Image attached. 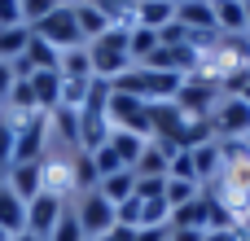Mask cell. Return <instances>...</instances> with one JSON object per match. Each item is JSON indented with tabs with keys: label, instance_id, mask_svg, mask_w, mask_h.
Listing matches in <instances>:
<instances>
[{
	"label": "cell",
	"instance_id": "obj_1",
	"mask_svg": "<svg viewBox=\"0 0 250 241\" xmlns=\"http://www.w3.org/2000/svg\"><path fill=\"white\" fill-rule=\"evenodd\" d=\"M127 31L132 26H110L101 40H92L88 44V57H92V75L97 79H119V75H127L132 70V53H127Z\"/></svg>",
	"mask_w": 250,
	"mask_h": 241
},
{
	"label": "cell",
	"instance_id": "obj_2",
	"mask_svg": "<svg viewBox=\"0 0 250 241\" xmlns=\"http://www.w3.org/2000/svg\"><path fill=\"white\" fill-rule=\"evenodd\" d=\"M9 123H13V162H40L44 149H48V114L44 110L9 114Z\"/></svg>",
	"mask_w": 250,
	"mask_h": 241
},
{
	"label": "cell",
	"instance_id": "obj_3",
	"mask_svg": "<svg viewBox=\"0 0 250 241\" xmlns=\"http://www.w3.org/2000/svg\"><path fill=\"white\" fill-rule=\"evenodd\" d=\"M105 114H110V127H114V132H132V136H141V141L154 136V127H149V105H145L141 97L114 92L110 105H105Z\"/></svg>",
	"mask_w": 250,
	"mask_h": 241
},
{
	"label": "cell",
	"instance_id": "obj_4",
	"mask_svg": "<svg viewBox=\"0 0 250 241\" xmlns=\"http://www.w3.org/2000/svg\"><path fill=\"white\" fill-rule=\"evenodd\" d=\"M31 35H40L44 44H53L57 53H66V48H79V44H83V35H79V22H75V9H70V4L53 9L44 22H35V26H31Z\"/></svg>",
	"mask_w": 250,
	"mask_h": 241
},
{
	"label": "cell",
	"instance_id": "obj_5",
	"mask_svg": "<svg viewBox=\"0 0 250 241\" xmlns=\"http://www.w3.org/2000/svg\"><path fill=\"white\" fill-rule=\"evenodd\" d=\"M40 176H44V193H57V198H75V154L48 145L44 158H40Z\"/></svg>",
	"mask_w": 250,
	"mask_h": 241
},
{
	"label": "cell",
	"instance_id": "obj_6",
	"mask_svg": "<svg viewBox=\"0 0 250 241\" xmlns=\"http://www.w3.org/2000/svg\"><path fill=\"white\" fill-rule=\"evenodd\" d=\"M70 211H75V220H79V228H83V237H88V241L105 237V233H110V228L119 224L114 206H110V202H105V198H101L97 189H92V193H83V198H79V202H75Z\"/></svg>",
	"mask_w": 250,
	"mask_h": 241
},
{
	"label": "cell",
	"instance_id": "obj_7",
	"mask_svg": "<svg viewBox=\"0 0 250 241\" xmlns=\"http://www.w3.org/2000/svg\"><path fill=\"white\" fill-rule=\"evenodd\" d=\"M211 132H215V141H246L250 136V105L242 97H220V105L211 114Z\"/></svg>",
	"mask_w": 250,
	"mask_h": 241
},
{
	"label": "cell",
	"instance_id": "obj_8",
	"mask_svg": "<svg viewBox=\"0 0 250 241\" xmlns=\"http://www.w3.org/2000/svg\"><path fill=\"white\" fill-rule=\"evenodd\" d=\"M66 198H57V193H40V198H31L26 202V233L40 241L53 237V228H57V220L66 215Z\"/></svg>",
	"mask_w": 250,
	"mask_h": 241
},
{
	"label": "cell",
	"instance_id": "obj_9",
	"mask_svg": "<svg viewBox=\"0 0 250 241\" xmlns=\"http://www.w3.org/2000/svg\"><path fill=\"white\" fill-rule=\"evenodd\" d=\"M176 105H180L185 114H193V119H211L215 105H220V88H215L211 79L189 75V79L180 83V92H176Z\"/></svg>",
	"mask_w": 250,
	"mask_h": 241
},
{
	"label": "cell",
	"instance_id": "obj_10",
	"mask_svg": "<svg viewBox=\"0 0 250 241\" xmlns=\"http://www.w3.org/2000/svg\"><path fill=\"white\" fill-rule=\"evenodd\" d=\"M110 136H114V127H110V114L105 110H79V149L83 154L105 149Z\"/></svg>",
	"mask_w": 250,
	"mask_h": 241
},
{
	"label": "cell",
	"instance_id": "obj_11",
	"mask_svg": "<svg viewBox=\"0 0 250 241\" xmlns=\"http://www.w3.org/2000/svg\"><path fill=\"white\" fill-rule=\"evenodd\" d=\"M48 145H57L66 154H83L79 149V110H53L48 114Z\"/></svg>",
	"mask_w": 250,
	"mask_h": 241
},
{
	"label": "cell",
	"instance_id": "obj_12",
	"mask_svg": "<svg viewBox=\"0 0 250 241\" xmlns=\"http://www.w3.org/2000/svg\"><path fill=\"white\" fill-rule=\"evenodd\" d=\"M171 158H176L171 145H163V141H145V149H141V158H136V180H167Z\"/></svg>",
	"mask_w": 250,
	"mask_h": 241
},
{
	"label": "cell",
	"instance_id": "obj_13",
	"mask_svg": "<svg viewBox=\"0 0 250 241\" xmlns=\"http://www.w3.org/2000/svg\"><path fill=\"white\" fill-rule=\"evenodd\" d=\"M4 189H9V193H18L22 202L40 198V193H44V176H40V162H13V167L4 171Z\"/></svg>",
	"mask_w": 250,
	"mask_h": 241
},
{
	"label": "cell",
	"instance_id": "obj_14",
	"mask_svg": "<svg viewBox=\"0 0 250 241\" xmlns=\"http://www.w3.org/2000/svg\"><path fill=\"white\" fill-rule=\"evenodd\" d=\"M211 13H215V31L220 35H250L246 0H211Z\"/></svg>",
	"mask_w": 250,
	"mask_h": 241
},
{
	"label": "cell",
	"instance_id": "obj_15",
	"mask_svg": "<svg viewBox=\"0 0 250 241\" xmlns=\"http://www.w3.org/2000/svg\"><path fill=\"white\" fill-rule=\"evenodd\" d=\"M31 92H35V110L53 114L62 105V70H35L31 75Z\"/></svg>",
	"mask_w": 250,
	"mask_h": 241
},
{
	"label": "cell",
	"instance_id": "obj_16",
	"mask_svg": "<svg viewBox=\"0 0 250 241\" xmlns=\"http://www.w3.org/2000/svg\"><path fill=\"white\" fill-rule=\"evenodd\" d=\"M176 22L193 35H211L215 31V13H211V0H193V4H176Z\"/></svg>",
	"mask_w": 250,
	"mask_h": 241
},
{
	"label": "cell",
	"instance_id": "obj_17",
	"mask_svg": "<svg viewBox=\"0 0 250 241\" xmlns=\"http://www.w3.org/2000/svg\"><path fill=\"white\" fill-rule=\"evenodd\" d=\"M176 22V0H136V26L163 31Z\"/></svg>",
	"mask_w": 250,
	"mask_h": 241
},
{
	"label": "cell",
	"instance_id": "obj_18",
	"mask_svg": "<svg viewBox=\"0 0 250 241\" xmlns=\"http://www.w3.org/2000/svg\"><path fill=\"white\" fill-rule=\"evenodd\" d=\"M0 233H9V237L26 233V202L18 193H9L4 180H0Z\"/></svg>",
	"mask_w": 250,
	"mask_h": 241
},
{
	"label": "cell",
	"instance_id": "obj_19",
	"mask_svg": "<svg viewBox=\"0 0 250 241\" xmlns=\"http://www.w3.org/2000/svg\"><path fill=\"white\" fill-rule=\"evenodd\" d=\"M189 154H193V176H198V184H211V180L224 171L220 141H207V145H198V149H189Z\"/></svg>",
	"mask_w": 250,
	"mask_h": 241
},
{
	"label": "cell",
	"instance_id": "obj_20",
	"mask_svg": "<svg viewBox=\"0 0 250 241\" xmlns=\"http://www.w3.org/2000/svg\"><path fill=\"white\" fill-rule=\"evenodd\" d=\"M70 9H75V22H79V35H83V44H92V40H101V35L110 31L105 13H101L92 0H83V4H70Z\"/></svg>",
	"mask_w": 250,
	"mask_h": 241
},
{
	"label": "cell",
	"instance_id": "obj_21",
	"mask_svg": "<svg viewBox=\"0 0 250 241\" xmlns=\"http://www.w3.org/2000/svg\"><path fill=\"white\" fill-rule=\"evenodd\" d=\"M97 193H101L110 206H123V202L136 193V171H114V176H105V180L97 184Z\"/></svg>",
	"mask_w": 250,
	"mask_h": 241
},
{
	"label": "cell",
	"instance_id": "obj_22",
	"mask_svg": "<svg viewBox=\"0 0 250 241\" xmlns=\"http://www.w3.org/2000/svg\"><path fill=\"white\" fill-rule=\"evenodd\" d=\"M158 31H145V26H132L127 31V53H132V66H145L154 53H158Z\"/></svg>",
	"mask_w": 250,
	"mask_h": 241
},
{
	"label": "cell",
	"instance_id": "obj_23",
	"mask_svg": "<svg viewBox=\"0 0 250 241\" xmlns=\"http://www.w3.org/2000/svg\"><path fill=\"white\" fill-rule=\"evenodd\" d=\"M110 149H114V158H119L127 171H136V158H141L145 141H141V136H132V132H114V136H110Z\"/></svg>",
	"mask_w": 250,
	"mask_h": 241
},
{
	"label": "cell",
	"instance_id": "obj_24",
	"mask_svg": "<svg viewBox=\"0 0 250 241\" xmlns=\"http://www.w3.org/2000/svg\"><path fill=\"white\" fill-rule=\"evenodd\" d=\"M31 44V26H4L0 31V61H18Z\"/></svg>",
	"mask_w": 250,
	"mask_h": 241
},
{
	"label": "cell",
	"instance_id": "obj_25",
	"mask_svg": "<svg viewBox=\"0 0 250 241\" xmlns=\"http://www.w3.org/2000/svg\"><path fill=\"white\" fill-rule=\"evenodd\" d=\"M62 75H66V79H92L88 44H79V48H66V53H62Z\"/></svg>",
	"mask_w": 250,
	"mask_h": 241
},
{
	"label": "cell",
	"instance_id": "obj_26",
	"mask_svg": "<svg viewBox=\"0 0 250 241\" xmlns=\"http://www.w3.org/2000/svg\"><path fill=\"white\" fill-rule=\"evenodd\" d=\"M110 26H136V0H92Z\"/></svg>",
	"mask_w": 250,
	"mask_h": 241
},
{
	"label": "cell",
	"instance_id": "obj_27",
	"mask_svg": "<svg viewBox=\"0 0 250 241\" xmlns=\"http://www.w3.org/2000/svg\"><path fill=\"white\" fill-rule=\"evenodd\" d=\"M97 167H92V154H75V198H83V193H92L97 189Z\"/></svg>",
	"mask_w": 250,
	"mask_h": 241
},
{
	"label": "cell",
	"instance_id": "obj_28",
	"mask_svg": "<svg viewBox=\"0 0 250 241\" xmlns=\"http://www.w3.org/2000/svg\"><path fill=\"white\" fill-rule=\"evenodd\" d=\"M198 193H202V184H193V180H167V189H163V198H167L171 211L185 206V202H193Z\"/></svg>",
	"mask_w": 250,
	"mask_h": 241
},
{
	"label": "cell",
	"instance_id": "obj_29",
	"mask_svg": "<svg viewBox=\"0 0 250 241\" xmlns=\"http://www.w3.org/2000/svg\"><path fill=\"white\" fill-rule=\"evenodd\" d=\"M53 9H62V0H22V22L35 26V22H44Z\"/></svg>",
	"mask_w": 250,
	"mask_h": 241
},
{
	"label": "cell",
	"instance_id": "obj_30",
	"mask_svg": "<svg viewBox=\"0 0 250 241\" xmlns=\"http://www.w3.org/2000/svg\"><path fill=\"white\" fill-rule=\"evenodd\" d=\"M13 167V123H9V114L0 110V176Z\"/></svg>",
	"mask_w": 250,
	"mask_h": 241
},
{
	"label": "cell",
	"instance_id": "obj_31",
	"mask_svg": "<svg viewBox=\"0 0 250 241\" xmlns=\"http://www.w3.org/2000/svg\"><path fill=\"white\" fill-rule=\"evenodd\" d=\"M48 241H88L83 237V228H79V220H75V211L66 206V215L57 220V228H53V237Z\"/></svg>",
	"mask_w": 250,
	"mask_h": 241
},
{
	"label": "cell",
	"instance_id": "obj_32",
	"mask_svg": "<svg viewBox=\"0 0 250 241\" xmlns=\"http://www.w3.org/2000/svg\"><path fill=\"white\" fill-rule=\"evenodd\" d=\"M92 167H97V176H101V180H105V176H114V171H127V167L114 158V149H110V145L92 154ZM101 180H97V184H101Z\"/></svg>",
	"mask_w": 250,
	"mask_h": 241
},
{
	"label": "cell",
	"instance_id": "obj_33",
	"mask_svg": "<svg viewBox=\"0 0 250 241\" xmlns=\"http://www.w3.org/2000/svg\"><path fill=\"white\" fill-rule=\"evenodd\" d=\"M167 180H193V184H198V176H193V154H189V149H176Z\"/></svg>",
	"mask_w": 250,
	"mask_h": 241
},
{
	"label": "cell",
	"instance_id": "obj_34",
	"mask_svg": "<svg viewBox=\"0 0 250 241\" xmlns=\"http://www.w3.org/2000/svg\"><path fill=\"white\" fill-rule=\"evenodd\" d=\"M4 26H26L22 22V0H0V31Z\"/></svg>",
	"mask_w": 250,
	"mask_h": 241
},
{
	"label": "cell",
	"instance_id": "obj_35",
	"mask_svg": "<svg viewBox=\"0 0 250 241\" xmlns=\"http://www.w3.org/2000/svg\"><path fill=\"white\" fill-rule=\"evenodd\" d=\"M18 75H13V61H0V110L9 105V92H13Z\"/></svg>",
	"mask_w": 250,
	"mask_h": 241
},
{
	"label": "cell",
	"instance_id": "obj_36",
	"mask_svg": "<svg viewBox=\"0 0 250 241\" xmlns=\"http://www.w3.org/2000/svg\"><path fill=\"white\" fill-rule=\"evenodd\" d=\"M163 189H167V180H136V198H141V202L163 198Z\"/></svg>",
	"mask_w": 250,
	"mask_h": 241
},
{
	"label": "cell",
	"instance_id": "obj_37",
	"mask_svg": "<svg viewBox=\"0 0 250 241\" xmlns=\"http://www.w3.org/2000/svg\"><path fill=\"white\" fill-rule=\"evenodd\" d=\"M136 241H171V224H163V228H136Z\"/></svg>",
	"mask_w": 250,
	"mask_h": 241
},
{
	"label": "cell",
	"instance_id": "obj_38",
	"mask_svg": "<svg viewBox=\"0 0 250 241\" xmlns=\"http://www.w3.org/2000/svg\"><path fill=\"white\" fill-rule=\"evenodd\" d=\"M97 241H136V228H123V224H114L105 237H97Z\"/></svg>",
	"mask_w": 250,
	"mask_h": 241
},
{
	"label": "cell",
	"instance_id": "obj_39",
	"mask_svg": "<svg viewBox=\"0 0 250 241\" xmlns=\"http://www.w3.org/2000/svg\"><path fill=\"white\" fill-rule=\"evenodd\" d=\"M207 233H198V228H171V241H202Z\"/></svg>",
	"mask_w": 250,
	"mask_h": 241
},
{
	"label": "cell",
	"instance_id": "obj_40",
	"mask_svg": "<svg viewBox=\"0 0 250 241\" xmlns=\"http://www.w3.org/2000/svg\"><path fill=\"white\" fill-rule=\"evenodd\" d=\"M242 237V228H224V233H207L202 241H237Z\"/></svg>",
	"mask_w": 250,
	"mask_h": 241
},
{
	"label": "cell",
	"instance_id": "obj_41",
	"mask_svg": "<svg viewBox=\"0 0 250 241\" xmlns=\"http://www.w3.org/2000/svg\"><path fill=\"white\" fill-rule=\"evenodd\" d=\"M13 241H40V237H31V233H18V237H13Z\"/></svg>",
	"mask_w": 250,
	"mask_h": 241
},
{
	"label": "cell",
	"instance_id": "obj_42",
	"mask_svg": "<svg viewBox=\"0 0 250 241\" xmlns=\"http://www.w3.org/2000/svg\"><path fill=\"white\" fill-rule=\"evenodd\" d=\"M242 101H246V105H250V83H246V88H242Z\"/></svg>",
	"mask_w": 250,
	"mask_h": 241
},
{
	"label": "cell",
	"instance_id": "obj_43",
	"mask_svg": "<svg viewBox=\"0 0 250 241\" xmlns=\"http://www.w3.org/2000/svg\"><path fill=\"white\" fill-rule=\"evenodd\" d=\"M246 26H250V0H246Z\"/></svg>",
	"mask_w": 250,
	"mask_h": 241
},
{
	"label": "cell",
	"instance_id": "obj_44",
	"mask_svg": "<svg viewBox=\"0 0 250 241\" xmlns=\"http://www.w3.org/2000/svg\"><path fill=\"white\" fill-rule=\"evenodd\" d=\"M62 4H83V0H62Z\"/></svg>",
	"mask_w": 250,
	"mask_h": 241
},
{
	"label": "cell",
	"instance_id": "obj_45",
	"mask_svg": "<svg viewBox=\"0 0 250 241\" xmlns=\"http://www.w3.org/2000/svg\"><path fill=\"white\" fill-rule=\"evenodd\" d=\"M0 241H13V237H9V233H0Z\"/></svg>",
	"mask_w": 250,
	"mask_h": 241
},
{
	"label": "cell",
	"instance_id": "obj_46",
	"mask_svg": "<svg viewBox=\"0 0 250 241\" xmlns=\"http://www.w3.org/2000/svg\"><path fill=\"white\" fill-rule=\"evenodd\" d=\"M246 158H250V136H246Z\"/></svg>",
	"mask_w": 250,
	"mask_h": 241
},
{
	"label": "cell",
	"instance_id": "obj_47",
	"mask_svg": "<svg viewBox=\"0 0 250 241\" xmlns=\"http://www.w3.org/2000/svg\"><path fill=\"white\" fill-rule=\"evenodd\" d=\"M176 4H193V0H176Z\"/></svg>",
	"mask_w": 250,
	"mask_h": 241
},
{
	"label": "cell",
	"instance_id": "obj_48",
	"mask_svg": "<svg viewBox=\"0 0 250 241\" xmlns=\"http://www.w3.org/2000/svg\"><path fill=\"white\" fill-rule=\"evenodd\" d=\"M237 241H250V237H246V233H242V237H237Z\"/></svg>",
	"mask_w": 250,
	"mask_h": 241
},
{
	"label": "cell",
	"instance_id": "obj_49",
	"mask_svg": "<svg viewBox=\"0 0 250 241\" xmlns=\"http://www.w3.org/2000/svg\"><path fill=\"white\" fill-rule=\"evenodd\" d=\"M0 180H4V176H0Z\"/></svg>",
	"mask_w": 250,
	"mask_h": 241
}]
</instances>
